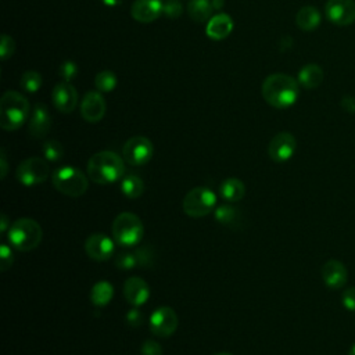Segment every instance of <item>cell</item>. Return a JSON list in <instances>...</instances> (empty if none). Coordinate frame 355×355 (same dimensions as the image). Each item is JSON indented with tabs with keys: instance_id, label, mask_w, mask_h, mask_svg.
I'll return each instance as SVG.
<instances>
[{
	"instance_id": "obj_1",
	"label": "cell",
	"mask_w": 355,
	"mask_h": 355,
	"mask_svg": "<svg viewBox=\"0 0 355 355\" xmlns=\"http://www.w3.org/2000/svg\"><path fill=\"white\" fill-rule=\"evenodd\" d=\"M263 100L279 110L291 107L300 96V83L293 76L286 73H272L262 82Z\"/></svg>"
},
{
	"instance_id": "obj_2",
	"label": "cell",
	"mask_w": 355,
	"mask_h": 355,
	"mask_svg": "<svg viewBox=\"0 0 355 355\" xmlns=\"http://www.w3.org/2000/svg\"><path fill=\"white\" fill-rule=\"evenodd\" d=\"M87 176L98 184H110L125 176V165L122 158L114 151H98L87 161Z\"/></svg>"
},
{
	"instance_id": "obj_3",
	"label": "cell",
	"mask_w": 355,
	"mask_h": 355,
	"mask_svg": "<svg viewBox=\"0 0 355 355\" xmlns=\"http://www.w3.org/2000/svg\"><path fill=\"white\" fill-rule=\"evenodd\" d=\"M31 105L18 92H6L0 100V126L4 130L19 129L29 116Z\"/></svg>"
},
{
	"instance_id": "obj_4",
	"label": "cell",
	"mask_w": 355,
	"mask_h": 355,
	"mask_svg": "<svg viewBox=\"0 0 355 355\" xmlns=\"http://www.w3.org/2000/svg\"><path fill=\"white\" fill-rule=\"evenodd\" d=\"M43 237V230L40 225L31 218H19L14 220L8 230H7V239L12 248L28 252L35 250Z\"/></svg>"
},
{
	"instance_id": "obj_5",
	"label": "cell",
	"mask_w": 355,
	"mask_h": 355,
	"mask_svg": "<svg viewBox=\"0 0 355 355\" xmlns=\"http://www.w3.org/2000/svg\"><path fill=\"white\" fill-rule=\"evenodd\" d=\"M51 182L55 190L68 197H80L89 187L87 176L72 165L57 168L51 175Z\"/></svg>"
},
{
	"instance_id": "obj_6",
	"label": "cell",
	"mask_w": 355,
	"mask_h": 355,
	"mask_svg": "<svg viewBox=\"0 0 355 355\" xmlns=\"http://www.w3.org/2000/svg\"><path fill=\"white\" fill-rule=\"evenodd\" d=\"M144 234L141 219L133 212H121L112 222V236L115 241L123 247L139 244Z\"/></svg>"
},
{
	"instance_id": "obj_7",
	"label": "cell",
	"mask_w": 355,
	"mask_h": 355,
	"mask_svg": "<svg viewBox=\"0 0 355 355\" xmlns=\"http://www.w3.org/2000/svg\"><path fill=\"white\" fill-rule=\"evenodd\" d=\"M216 207V194L204 186L194 187L183 198V211L187 216L202 218L211 214Z\"/></svg>"
},
{
	"instance_id": "obj_8",
	"label": "cell",
	"mask_w": 355,
	"mask_h": 355,
	"mask_svg": "<svg viewBox=\"0 0 355 355\" xmlns=\"http://www.w3.org/2000/svg\"><path fill=\"white\" fill-rule=\"evenodd\" d=\"M44 159L46 158H40V157H31V158L24 159L18 165L17 172H15L18 182L28 187L43 183L49 178V173H50L49 164Z\"/></svg>"
},
{
	"instance_id": "obj_9",
	"label": "cell",
	"mask_w": 355,
	"mask_h": 355,
	"mask_svg": "<svg viewBox=\"0 0 355 355\" xmlns=\"http://www.w3.org/2000/svg\"><path fill=\"white\" fill-rule=\"evenodd\" d=\"M122 155L128 164L133 166H140L147 164L153 158L154 146L150 139L144 136H133L123 144Z\"/></svg>"
},
{
	"instance_id": "obj_10",
	"label": "cell",
	"mask_w": 355,
	"mask_h": 355,
	"mask_svg": "<svg viewBox=\"0 0 355 355\" xmlns=\"http://www.w3.org/2000/svg\"><path fill=\"white\" fill-rule=\"evenodd\" d=\"M179 319L176 312L171 306L157 308L148 320L150 330L157 337H169L178 329Z\"/></svg>"
},
{
	"instance_id": "obj_11",
	"label": "cell",
	"mask_w": 355,
	"mask_h": 355,
	"mask_svg": "<svg viewBox=\"0 0 355 355\" xmlns=\"http://www.w3.org/2000/svg\"><path fill=\"white\" fill-rule=\"evenodd\" d=\"M327 19L338 26H347L355 22L354 0H327L324 6Z\"/></svg>"
},
{
	"instance_id": "obj_12",
	"label": "cell",
	"mask_w": 355,
	"mask_h": 355,
	"mask_svg": "<svg viewBox=\"0 0 355 355\" xmlns=\"http://www.w3.org/2000/svg\"><path fill=\"white\" fill-rule=\"evenodd\" d=\"M297 148V140L290 132H280L272 137L268 146V154L275 162L288 161Z\"/></svg>"
},
{
	"instance_id": "obj_13",
	"label": "cell",
	"mask_w": 355,
	"mask_h": 355,
	"mask_svg": "<svg viewBox=\"0 0 355 355\" xmlns=\"http://www.w3.org/2000/svg\"><path fill=\"white\" fill-rule=\"evenodd\" d=\"M115 250V243L103 233L90 234L85 241V252L89 258L103 262L108 261Z\"/></svg>"
},
{
	"instance_id": "obj_14",
	"label": "cell",
	"mask_w": 355,
	"mask_h": 355,
	"mask_svg": "<svg viewBox=\"0 0 355 355\" xmlns=\"http://www.w3.org/2000/svg\"><path fill=\"white\" fill-rule=\"evenodd\" d=\"M51 100L60 112L69 114L78 104V92L69 82H60L53 87Z\"/></svg>"
},
{
	"instance_id": "obj_15",
	"label": "cell",
	"mask_w": 355,
	"mask_h": 355,
	"mask_svg": "<svg viewBox=\"0 0 355 355\" xmlns=\"http://www.w3.org/2000/svg\"><path fill=\"white\" fill-rule=\"evenodd\" d=\"M107 105L100 92H87L80 103V115L86 122L96 123L103 119Z\"/></svg>"
},
{
	"instance_id": "obj_16",
	"label": "cell",
	"mask_w": 355,
	"mask_h": 355,
	"mask_svg": "<svg viewBox=\"0 0 355 355\" xmlns=\"http://www.w3.org/2000/svg\"><path fill=\"white\" fill-rule=\"evenodd\" d=\"M320 275H322L323 283L331 290H338L344 287L348 280V270L345 265L338 259L326 261L322 266Z\"/></svg>"
},
{
	"instance_id": "obj_17",
	"label": "cell",
	"mask_w": 355,
	"mask_h": 355,
	"mask_svg": "<svg viewBox=\"0 0 355 355\" xmlns=\"http://www.w3.org/2000/svg\"><path fill=\"white\" fill-rule=\"evenodd\" d=\"M50 128H51V116L46 104L43 103L35 104L29 115V125H28V130L31 136L36 139H43L50 132Z\"/></svg>"
},
{
	"instance_id": "obj_18",
	"label": "cell",
	"mask_w": 355,
	"mask_h": 355,
	"mask_svg": "<svg viewBox=\"0 0 355 355\" xmlns=\"http://www.w3.org/2000/svg\"><path fill=\"white\" fill-rule=\"evenodd\" d=\"M123 295L130 305L139 308L147 302L150 297V287L144 279L133 276L125 282Z\"/></svg>"
},
{
	"instance_id": "obj_19",
	"label": "cell",
	"mask_w": 355,
	"mask_h": 355,
	"mask_svg": "<svg viewBox=\"0 0 355 355\" xmlns=\"http://www.w3.org/2000/svg\"><path fill=\"white\" fill-rule=\"evenodd\" d=\"M133 19L141 24H150L162 14L161 0H135L130 7Z\"/></svg>"
},
{
	"instance_id": "obj_20",
	"label": "cell",
	"mask_w": 355,
	"mask_h": 355,
	"mask_svg": "<svg viewBox=\"0 0 355 355\" xmlns=\"http://www.w3.org/2000/svg\"><path fill=\"white\" fill-rule=\"evenodd\" d=\"M233 31V19L227 14H216L214 15L205 28L207 36L212 40H222L230 35Z\"/></svg>"
},
{
	"instance_id": "obj_21",
	"label": "cell",
	"mask_w": 355,
	"mask_h": 355,
	"mask_svg": "<svg viewBox=\"0 0 355 355\" xmlns=\"http://www.w3.org/2000/svg\"><path fill=\"white\" fill-rule=\"evenodd\" d=\"M323 69L318 64H306L298 71V83L308 89H316L323 82Z\"/></svg>"
},
{
	"instance_id": "obj_22",
	"label": "cell",
	"mask_w": 355,
	"mask_h": 355,
	"mask_svg": "<svg viewBox=\"0 0 355 355\" xmlns=\"http://www.w3.org/2000/svg\"><path fill=\"white\" fill-rule=\"evenodd\" d=\"M320 12L313 6H305L300 8V11L295 15V24L304 32H311L316 29L320 24Z\"/></svg>"
},
{
	"instance_id": "obj_23",
	"label": "cell",
	"mask_w": 355,
	"mask_h": 355,
	"mask_svg": "<svg viewBox=\"0 0 355 355\" xmlns=\"http://www.w3.org/2000/svg\"><path fill=\"white\" fill-rule=\"evenodd\" d=\"M219 194L229 202L240 201L245 194L244 183L237 178H227L219 186Z\"/></svg>"
},
{
	"instance_id": "obj_24",
	"label": "cell",
	"mask_w": 355,
	"mask_h": 355,
	"mask_svg": "<svg viewBox=\"0 0 355 355\" xmlns=\"http://www.w3.org/2000/svg\"><path fill=\"white\" fill-rule=\"evenodd\" d=\"M114 297V287L107 280H98L90 290V301L96 306H105Z\"/></svg>"
},
{
	"instance_id": "obj_25",
	"label": "cell",
	"mask_w": 355,
	"mask_h": 355,
	"mask_svg": "<svg viewBox=\"0 0 355 355\" xmlns=\"http://www.w3.org/2000/svg\"><path fill=\"white\" fill-rule=\"evenodd\" d=\"M121 191L128 198H132V200L139 198L144 193V182L140 176L135 173L125 175L121 179Z\"/></svg>"
},
{
	"instance_id": "obj_26",
	"label": "cell",
	"mask_w": 355,
	"mask_h": 355,
	"mask_svg": "<svg viewBox=\"0 0 355 355\" xmlns=\"http://www.w3.org/2000/svg\"><path fill=\"white\" fill-rule=\"evenodd\" d=\"M148 259V257L146 255V251L143 248L137 250V251H123L116 257L115 265L119 269H132L137 265H144L146 261Z\"/></svg>"
},
{
	"instance_id": "obj_27",
	"label": "cell",
	"mask_w": 355,
	"mask_h": 355,
	"mask_svg": "<svg viewBox=\"0 0 355 355\" xmlns=\"http://www.w3.org/2000/svg\"><path fill=\"white\" fill-rule=\"evenodd\" d=\"M212 3L209 0H190L187 4L189 17L194 22H205L212 11Z\"/></svg>"
},
{
	"instance_id": "obj_28",
	"label": "cell",
	"mask_w": 355,
	"mask_h": 355,
	"mask_svg": "<svg viewBox=\"0 0 355 355\" xmlns=\"http://www.w3.org/2000/svg\"><path fill=\"white\" fill-rule=\"evenodd\" d=\"M239 211L230 204H222L215 208V219L226 226H233L239 220Z\"/></svg>"
},
{
	"instance_id": "obj_29",
	"label": "cell",
	"mask_w": 355,
	"mask_h": 355,
	"mask_svg": "<svg viewBox=\"0 0 355 355\" xmlns=\"http://www.w3.org/2000/svg\"><path fill=\"white\" fill-rule=\"evenodd\" d=\"M94 85L97 92L100 93H110L115 89L116 86V76L111 71H101L96 75Z\"/></svg>"
},
{
	"instance_id": "obj_30",
	"label": "cell",
	"mask_w": 355,
	"mask_h": 355,
	"mask_svg": "<svg viewBox=\"0 0 355 355\" xmlns=\"http://www.w3.org/2000/svg\"><path fill=\"white\" fill-rule=\"evenodd\" d=\"M42 151H43L46 161H50V162H58L64 157V146L58 140H54V139L46 140L43 143Z\"/></svg>"
},
{
	"instance_id": "obj_31",
	"label": "cell",
	"mask_w": 355,
	"mask_h": 355,
	"mask_svg": "<svg viewBox=\"0 0 355 355\" xmlns=\"http://www.w3.org/2000/svg\"><path fill=\"white\" fill-rule=\"evenodd\" d=\"M21 87L28 92V93H35L40 89V86L43 85V78L39 72L36 71H26L22 73L21 80H19Z\"/></svg>"
},
{
	"instance_id": "obj_32",
	"label": "cell",
	"mask_w": 355,
	"mask_h": 355,
	"mask_svg": "<svg viewBox=\"0 0 355 355\" xmlns=\"http://www.w3.org/2000/svg\"><path fill=\"white\" fill-rule=\"evenodd\" d=\"M183 11V7L179 0H165L162 1V14H165L169 18L180 17Z\"/></svg>"
},
{
	"instance_id": "obj_33",
	"label": "cell",
	"mask_w": 355,
	"mask_h": 355,
	"mask_svg": "<svg viewBox=\"0 0 355 355\" xmlns=\"http://www.w3.org/2000/svg\"><path fill=\"white\" fill-rule=\"evenodd\" d=\"M60 76L64 82H71L78 73V65L73 61H64L58 69Z\"/></svg>"
},
{
	"instance_id": "obj_34",
	"label": "cell",
	"mask_w": 355,
	"mask_h": 355,
	"mask_svg": "<svg viewBox=\"0 0 355 355\" xmlns=\"http://www.w3.org/2000/svg\"><path fill=\"white\" fill-rule=\"evenodd\" d=\"M12 261H14V255H12L11 247L6 243H1V245H0V269L3 272H6L12 265Z\"/></svg>"
},
{
	"instance_id": "obj_35",
	"label": "cell",
	"mask_w": 355,
	"mask_h": 355,
	"mask_svg": "<svg viewBox=\"0 0 355 355\" xmlns=\"http://www.w3.org/2000/svg\"><path fill=\"white\" fill-rule=\"evenodd\" d=\"M14 49H15V44H14V40L11 36H8L7 33H4L1 36V44H0V58L4 61L7 58H10L14 53Z\"/></svg>"
},
{
	"instance_id": "obj_36",
	"label": "cell",
	"mask_w": 355,
	"mask_h": 355,
	"mask_svg": "<svg viewBox=\"0 0 355 355\" xmlns=\"http://www.w3.org/2000/svg\"><path fill=\"white\" fill-rule=\"evenodd\" d=\"M341 304L345 309L355 312V287H349L343 291Z\"/></svg>"
},
{
	"instance_id": "obj_37",
	"label": "cell",
	"mask_w": 355,
	"mask_h": 355,
	"mask_svg": "<svg viewBox=\"0 0 355 355\" xmlns=\"http://www.w3.org/2000/svg\"><path fill=\"white\" fill-rule=\"evenodd\" d=\"M141 355H162V347L155 340H146L141 345Z\"/></svg>"
},
{
	"instance_id": "obj_38",
	"label": "cell",
	"mask_w": 355,
	"mask_h": 355,
	"mask_svg": "<svg viewBox=\"0 0 355 355\" xmlns=\"http://www.w3.org/2000/svg\"><path fill=\"white\" fill-rule=\"evenodd\" d=\"M126 320H128V323H129L130 326H133V327L140 326V324H141V322H143L141 312H140L139 309H136V306H135L133 309H130V311L128 312V315H126Z\"/></svg>"
},
{
	"instance_id": "obj_39",
	"label": "cell",
	"mask_w": 355,
	"mask_h": 355,
	"mask_svg": "<svg viewBox=\"0 0 355 355\" xmlns=\"http://www.w3.org/2000/svg\"><path fill=\"white\" fill-rule=\"evenodd\" d=\"M341 107L344 111L355 114V97L352 96H344L341 100Z\"/></svg>"
},
{
	"instance_id": "obj_40",
	"label": "cell",
	"mask_w": 355,
	"mask_h": 355,
	"mask_svg": "<svg viewBox=\"0 0 355 355\" xmlns=\"http://www.w3.org/2000/svg\"><path fill=\"white\" fill-rule=\"evenodd\" d=\"M0 165H1V179L6 178L7 175V159H6V153L4 150H1V155H0Z\"/></svg>"
},
{
	"instance_id": "obj_41",
	"label": "cell",
	"mask_w": 355,
	"mask_h": 355,
	"mask_svg": "<svg viewBox=\"0 0 355 355\" xmlns=\"http://www.w3.org/2000/svg\"><path fill=\"white\" fill-rule=\"evenodd\" d=\"M11 225V223H10ZM10 225H8V218H7V215L6 214H1V225H0V232L1 233H6L7 230H8V227H10Z\"/></svg>"
},
{
	"instance_id": "obj_42",
	"label": "cell",
	"mask_w": 355,
	"mask_h": 355,
	"mask_svg": "<svg viewBox=\"0 0 355 355\" xmlns=\"http://www.w3.org/2000/svg\"><path fill=\"white\" fill-rule=\"evenodd\" d=\"M211 3H212V7H214L215 10H219V8H222V6H223V0H211Z\"/></svg>"
},
{
	"instance_id": "obj_43",
	"label": "cell",
	"mask_w": 355,
	"mask_h": 355,
	"mask_svg": "<svg viewBox=\"0 0 355 355\" xmlns=\"http://www.w3.org/2000/svg\"><path fill=\"white\" fill-rule=\"evenodd\" d=\"M348 355H355V344L349 348V351H348Z\"/></svg>"
},
{
	"instance_id": "obj_44",
	"label": "cell",
	"mask_w": 355,
	"mask_h": 355,
	"mask_svg": "<svg viewBox=\"0 0 355 355\" xmlns=\"http://www.w3.org/2000/svg\"><path fill=\"white\" fill-rule=\"evenodd\" d=\"M215 355H233V354H229V352H218Z\"/></svg>"
}]
</instances>
